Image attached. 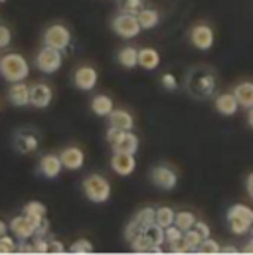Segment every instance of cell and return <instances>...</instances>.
I'll list each match as a JSON object with an SVG mask.
<instances>
[{
	"label": "cell",
	"instance_id": "cell-27",
	"mask_svg": "<svg viewBox=\"0 0 253 255\" xmlns=\"http://www.w3.org/2000/svg\"><path fill=\"white\" fill-rule=\"evenodd\" d=\"M136 60H138V50L132 46H125L119 52V64L123 65L125 69H134L136 67Z\"/></svg>",
	"mask_w": 253,
	"mask_h": 255
},
{
	"label": "cell",
	"instance_id": "cell-21",
	"mask_svg": "<svg viewBox=\"0 0 253 255\" xmlns=\"http://www.w3.org/2000/svg\"><path fill=\"white\" fill-rule=\"evenodd\" d=\"M232 93H234V97L238 99L240 107H244V109H252L253 107V81L238 83Z\"/></svg>",
	"mask_w": 253,
	"mask_h": 255
},
{
	"label": "cell",
	"instance_id": "cell-2",
	"mask_svg": "<svg viewBox=\"0 0 253 255\" xmlns=\"http://www.w3.org/2000/svg\"><path fill=\"white\" fill-rule=\"evenodd\" d=\"M0 75L10 83L24 81L30 75V65L22 54L12 52V54H6L0 58Z\"/></svg>",
	"mask_w": 253,
	"mask_h": 255
},
{
	"label": "cell",
	"instance_id": "cell-42",
	"mask_svg": "<svg viewBox=\"0 0 253 255\" xmlns=\"http://www.w3.org/2000/svg\"><path fill=\"white\" fill-rule=\"evenodd\" d=\"M48 254H65V246L58 240H48Z\"/></svg>",
	"mask_w": 253,
	"mask_h": 255
},
{
	"label": "cell",
	"instance_id": "cell-18",
	"mask_svg": "<svg viewBox=\"0 0 253 255\" xmlns=\"http://www.w3.org/2000/svg\"><path fill=\"white\" fill-rule=\"evenodd\" d=\"M216 111L224 117H234L240 111V103L234 97V93H222L216 97Z\"/></svg>",
	"mask_w": 253,
	"mask_h": 255
},
{
	"label": "cell",
	"instance_id": "cell-47",
	"mask_svg": "<svg viewBox=\"0 0 253 255\" xmlns=\"http://www.w3.org/2000/svg\"><path fill=\"white\" fill-rule=\"evenodd\" d=\"M246 188H248V194H250V198L253 200V172L248 176V180H246Z\"/></svg>",
	"mask_w": 253,
	"mask_h": 255
},
{
	"label": "cell",
	"instance_id": "cell-24",
	"mask_svg": "<svg viewBox=\"0 0 253 255\" xmlns=\"http://www.w3.org/2000/svg\"><path fill=\"white\" fill-rule=\"evenodd\" d=\"M115 109V103L109 95H95L91 99V111L97 117H109V113Z\"/></svg>",
	"mask_w": 253,
	"mask_h": 255
},
{
	"label": "cell",
	"instance_id": "cell-15",
	"mask_svg": "<svg viewBox=\"0 0 253 255\" xmlns=\"http://www.w3.org/2000/svg\"><path fill=\"white\" fill-rule=\"evenodd\" d=\"M111 168L115 174L119 176H130L136 168V160L134 154H126V152H115L111 158Z\"/></svg>",
	"mask_w": 253,
	"mask_h": 255
},
{
	"label": "cell",
	"instance_id": "cell-10",
	"mask_svg": "<svg viewBox=\"0 0 253 255\" xmlns=\"http://www.w3.org/2000/svg\"><path fill=\"white\" fill-rule=\"evenodd\" d=\"M190 42H192L194 48H198L202 52H208L214 46V30L208 24H196L190 30Z\"/></svg>",
	"mask_w": 253,
	"mask_h": 255
},
{
	"label": "cell",
	"instance_id": "cell-9",
	"mask_svg": "<svg viewBox=\"0 0 253 255\" xmlns=\"http://www.w3.org/2000/svg\"><path fill=\"white\" fill-rule=\"evenodd\" d=\"M150 180H152L154 186H158V188H162V190H172V188H176V184H178V174H176L170 166L158 164V166H154V168L150 170Z\"/></svg>",
	"mask_w": 253,
	"mask_h": 255
},
{
	"label": "cell",
	"instance_id": "cell-5",
	"mask_svg": "<svg viewBox=\"0 0 253 255\" xmlns=\"http://www.w3.org/2000/svg\"><path fill=\"white\" fill-rule=\"evenodd\" d=\"M113 26V32L123 38V40H130V38H136L140 34V26H138V20L134 14H128V12H121L119 16L113 18L111 22Z\"/></svg>",
	"mask_w": 253,
	"mask_h": 255
},
{
	"label": "cell",
	"instance_id": "cell-22",
	"mask_svg": "<svg viewBox=\"0 0 253 255\" xmlns=\"http://www.w3.org/2000/svg\"><path fill=\"white\" fill-rule=\"evenodd\" d=\"M136 65H140L146 71H154L160 65V54L154 48H142V50H138Z\"/></svg>",
	"mask_w": 253,
	"mask_h": 255
},
{
	"label": "cell",
	"instance_id": "cell-54",
	"mask_svg": "<svg viewBox=\"0 0 253 255\" xmlns=\"http://www.w3.org/2000/svg\"><path fill=\"white\" fill-rule=\"evenodd\" d=\"M0 111H2V109H0Z\"/></svg>",
	"mask_w": 253,
	"mask_h": 255
},
{
	"label": "cell",
	"instance_id": "cell-39",
	"mask_svg": "<svg viewBox=\"0 0 253 255\" xmlns=\"http://www.w3.org/2000/svg\"><path fill=\"white\" fill-rule=\"evenodd\" d=\"M168 250H170V254H190L188 246H186V242H184V238H180V240H176V242H170L168 244Z\"/></svg>",
	"mask_w": 253,
	"mask_h": 255
},
{
	"label": "cell",
	"instance_id": "cell-28",
	"mask_svg": "<svg viewBox=\"0 0 253 255\" xmlns=\"http://www.w3.org/2000/svg\"><path fill=\"white\" fill-rule=\"evenodd\" d=\"M46 206L42 204V202H38V200H32V202H28L26 206H24V214L28 216V218H32L36 224L42 220V218H46Z\"/></svg>",
	"mask_w": 253,
	"mask_h": 255
},
{
	"label": "cell",
	"instance_id": "cell-44",
	"mask_svg": "<svg viewBox=\"0 0 253 255\" xmlns=\"http://www.w3.org/2000/svg\"><path fill=\"white\" fill-rule=\"evenodd\" d=\"M194 230H196L202 238H210V234H212V232H210V226L204 224V222H198V220H196V224H194Z\"/></svg>",
	"mask_w": 253,
	"mask_h": 255
},
{
	"label": "cell",
	"instance_id": "cell-4",
	"mask_svg": "<svg viewBox=\"0 0 253 255\" xmlns=\"http://www.w3.org/2000/svg\"><path fill=\"white\" fill-rule=\"evenodd\" d=\"M83 194L93 204H103L111 198V184L101 174H89L83 180Z\"/></svg>",
	"mask_w": 253,
	"mask_h": 255
},
{
	"label": "cell",
	"instance_id": "cell-33",
	"mask_svg": "<svg viewBox=\"0 0 253 255\" xmlns=\"http://www.w3.org/2000/svg\"><path fill=\"white\" fill-rule=\"evenodd\" d=\"M69 254L83 255V254H93V244L89 240H77L69 246Z\"/></svg>",
	"mask_w": 253,
	"mask_h": 255
},
{
	"label": "cell",
	"instance_id": "cell-26",
	"mask_svg": "<svg viewBox=\"0 0 253 255\" xmlns=\"http://www.w3.org/2000/svg\"><path fill=\"white\" fill-rule=\"evenodd\" d=\"M174 216H176V212H174L172 208L162 206V208L154 210V224H158V226L164 230V228H168V226L174 224Z\"/></svg>",
	"mask_w": 253,
	"mask_h": 255
},
{
	"label": "cell",
	"instance_id": "cell-3",
	"mask_svg": "<svg viewBox=\"0 0 253 255\" xmlns=\"http://www.w3.org/2000/svg\"><path fill=\"white\" fill-rule=\"evenodd\" d=\"M228 224H230L232 234H236V236L250 234V228L253 224V210L250 206H244V204L232 206L228 212Z\"/></svg>",
	"mask_w": 253,
	"mask_h": 255
},
{
	"label": "cell",
	"instance_id": "cell-20",
	"mask_svg": "<svg viewBox=\"0 0 253 255\" xmlns=\"http://www.w3.org/2000/svg\"><path fill=\"white\" fill-rule=\"evenodd\" d=\"M107 119H109V127H117L121 130H132L134 128V119L125 109H113Z\"/></svg>",
	"mask_w": 253,
	"mask_h": 255
},
{
	"label": "cell",
	"instance_id": "cell-25",
	"mask_svg": "<svg viewBox=\"0 0 253 255\" xmlns=\"http://www.w3.org/2000/svg\"><path fill=\"white\" fill-rule=\"evenodd\" d=\"M132 224L136 226L138 232H144L148 226L154 224V208H142V210L132 218Z\"/></svg>",
	"mask_w": 253,
	"mask_h": 255
},
{
	"label": "cell",
	"instance_id": "cell-43",
	"mask_svg": "<svg viewBox=\"0 0 253 255\" xmlns=\"http://www.w3.org/2000/svg\"><path fill=\"white\" fill-rule=\"evenodd\" d=\"M16 254L30 255V254H36V252H34V246H32V244H28V240H22V242H18V244H16Z\"/></svg>",
	"mask_w": 253,
	"mask_h": 255
},
{
	"label": "cell",
	"instance_id": "cell-45",
	"mask_svg": "<svg viewBox=\"0 0 253 255\" xmlns=\"http://www.w3.org/2000/svg\"><path fill=\"white\" fill-rule=\"evenodd\" d=\"M121 132H123L121 128L109 127V128H107V142H111V144H113V142H115V140H117V138L121 136Z\"/></svg>",
	"mask_w": 253,
	"mask_h": 255
},
{
	"label": "cell",
	"instance_id": "cell-8",
	"mask_svg": "<svg viewBox=\"0 0 253 255\" xmlns=\"http://www.w3.org/2000/svg\"><path fill=\"white\" fill-rule=\"evenodd\" d=\"M36 226H38V224H36L32 218H28L26 214H22V216H16V218L10 220L8 230L12 232V236H14L18 242H22V240H32V238H34Z\"/></svg>",
	"mask_w": 253,
	"mask_h": 255
},
{
	"label": "cell",
	"instance_id": "cell-16",
	"mask_svg": "<svg viewBox=\"0 0 253 255\" xmlns=\"http://www.w3.org/2000/svg\"><path fill=\"white\" fill-rule=\"evenodd\" d=\"M113 152H126V154H136L138 150V136L132 130H123L121 136L111 144Z\"/></svg>",
	"mask_w": 253,
	"mask_h": 255
},
{
	"label": "cell",
	"instance_id": "cell-35",
	"mask_svg": "<svg viewBox=\"0 0 253 255\" xmlns=\"http://www.w3.org/2000/svg\"><path fill=\"white\" fill-rule=\"evenodd\" d=\"M4 254H16V242L14 238H8V234L0 238V255Z\"/></svg>",
	"mask_w": 253,
	"mask_h": 255
},
{
	"label": "cell",
	"instance_id": "cell-46",
	"mask_svg": "<svg viewBox=\"0 0 253 255\" xmlns=\"http://www.w3.org/2000/svg\"><path fill=\"white\" fill-rule=\"evenodd\" d=\"M220 254H226V255H238V254H240V250H238L236 246H224V248H220Z\"/></svg>",
	"mask_w": 253,
	"mask_h": 255
},
{
	"label": "cell",
	"instance_id": "cell-14",
	"mask_svg": "<svg viewBox=\"0 0 253 255\" xmlns=\"http://www.w3.org/2000/svg\"><path fill=\"white\" fill-rule=\"evenodd\" d=\"M58 156L62 160V166L67 170H79L85 164V152L79 146H65Z\"/></svg>",
	"mask_w": 253,
	"mask_h": 255
},
{
	"label": "cell",
	"instance_id": "cell-13",
	"mask_svg": "<svg viewBox=\"0 0 253 255\" xmlns=\"http://www.w3.org/2000/svg\"><path fill=\"white\" fill-rule=\"evenodd\" d=\"M52 99H54V91L48 83H34L30 87V105H34L36 109L50 107Z\"/></svg>",
	"mask_w": 253,
	"mask_h": 255
},
{
	"label": "cell",
	"instance_id": "cell-48",
	"mask_svg": "<svg viewBox=\"0 0 253 255\" xmlns=\"http://www.w3.org/2000/svg\"><path fill=\"white\" fill-rule=\"evenodd\" d=\"M242 252H244V254L253 255V238L250 240V242H248V244H246V246H244V250H242Z\"/></svg>",
	"mask_w": 253,
	"mask_h": 255
},
{
	"label": "cell",
	"instance_id": "cell-1",
	"mask_svg": "<svg viewBox=\"0 0 253 255\" xmlns=\"http://www.w3.org/2000/svg\"><path fill=\"white\" fill-rule=\"evenodd\" d=\"M186 89L196 99H208L216 91V75L208 67H196L186 77Z\"/></svg>",
	"mask_w": 253,
	"mask_h": 255
},
{
	"label": "cell",
	"instance_id": "cell-29",
	"mask_svg": "<svg viewBox=\"0 0 253 255\" xmlns=\"http://www.w3.org/2000/svg\"><path fill=\"white\" fill-rule=\"evenodd\" d=\"M196 220H198V218L194 216V212L182 210V212H176V216H174V226H178L182 232H186V230H192V228H194Z\"/></svg>",
	"mask_w": 253,
	"mask_h": 255
},
{
	"label": "cell",
	"instance_id": "cell-12",
	"mask_svg": "<svg viewBox=\"0 0 253 255\" xmlns=\"http://www.w3.org/2000/svg\"><path fill=\"white\" fill-rule=\"evenodd\" d=\"M38 146H40V136H38L34 130L22 128V130H18V132L14 134V148H16L18 152H22V154H32V152L38 150Z\"/></svg>",
	"mask_w": 253,
	"mask_h": 255
},
{
	"label": "cell",
	"instance_id": "cell-17",
	"mask_svg": "<svg viewBox=\"0 0 253 255\" xmlns=\"http://www.w3.org/2000/svg\"><path fill=\"white\" fill-rule=\"evenodd\" d=\"M8 99L14 107H26L30 105V87L24 81H14L8 89Z\"/></svg>",
	"mask_w": 253,
	"mask_h": 255
},
{
	"label": "cell",
	"instance_id": "cell-34",
	"mask_svg": "<svg viewBox=\"0 0 253 255\" xmlns=\"http://www.w3.org/2000/svg\"><path fill=\"white\" fill-rule=\"evenodd\" d=\"M182 238H184V242H186V246H188L190 252H196V248H198V246L202 244V240H204L194 228H192V230H186V232L182 234Z\"/></svg>",
	"mask_w": 253,
	"mask_h": 255
},
{
	"label": "cell",
	"instance_id": "cell-6",
	"mask_svg": "<svg viewBox=\"0 0 253 255\" xmlns=\"http://www.w3.org/2000/svg\"><path fill=\"white\" fill-rule=\"evenodd\" d=\"M44 44L56 50H67V46L71 44V32L65 24H52L46 32H44Z\"/></svg>",
	"mask_w": 253,
	"mask_h": 255
},
{
	"label": "cell",
	"instance_id": "cell-52",
	"mask_svg": "<svg viewBox=\"0 0 253 255\" xmlns=\"http://www.w3.org/2000/svg\"><path fill=\"white\" fill-rule=\"evenodd\" d=\"M250 234H252V238H253V224H252V228H250Z\"/></svg>",
	"mask_w": 253,
	"mask_h": 255
},
{
	"label": "cell",
	"instance_id": "cell-49",
	"mask_svg": "<svg viewBox=\"0 0 253 255\" xmlns=\"http://www.w3.org/2000/svg\"><path fill=\"white\" fill-rule=\"evenodd\" d=\"M148 254H152V255H160V254H164V252H162V246H150V250H148Z\"/></svg>",
	"mask_w": 253,
	"mask_h": 255
},
{
	"label": "cell",
	"instance_id": "cell-23",
	"mask_svg": "<svg viewBox=\"0 0 253 255\" xmlns=\"http://www.w3.org/2000/svg\"><path fill=\"white\" fill-rule=\"evenodd\" d=\"M134 16H136V20H138L140 30H152V28H156L158 22H160L158 10H152V8H142V10H138Z\"/></svg>",
	"mask_w": 253,
	"mask_h": 255
},
{
	"label": "cell",
	"instance_id": "cell-40",
	"mask_svg": "<svg viewBox=\"0 0 253 255\" xmlns=\"http://www.w3.org/2000/svg\"><path fill=\"white\" fill-rule=\"evenodd\" d=\"M34 252L36 254H48V240L46 238H40V236H34Z\"/></svg>",
	"mask_w": 253,
	"mask_h": 255
},
{
	"label": "cell",
	"instance_id": "cell-32",
	"mask_svg": "<svg viewBox=\"0 0 253 255\" xmlns=\"http://www.w3.org/2000/svg\"><path fill=\"white\" fill-rule=\"evenodd\" d=\"M220 244L216 242V240H212V238H204L202 240V244L196 248V254H202V255H218L220 254Z\"/></svg>",
	"mask_w": 253,
	"mask_h": 255
},
{
	"label": "cell",
	"instance_id": "cell-38",
	"mask_svg": "<svg viewBox=\"0 0 253 255\" xmlns=\"http://www.w3.org/2000/svg\"><path fill=\"white\" fill-rule=\"evenodd\" d=\"M160 83H162V87H164L166 91H176V89H178V79H176L174 73H164V75L160 77Z\"/></svg>",
	"mask_w": 253,
	"mask_h": 255
},
{
	"label": "cell",
	"instance_id": "cell-30",
	"mask_svg": "<svg viewBox=\"0 0 253 255\" xmlns=\"http://www.w3.org/2000/svg\"><path fill=\"white\" fill-rule=\"evenodd\" d=\"M150 246H152V244H150V240L146 238L144 232H140L138 236H134V238L130 240V248H132L134 254H148Z\"/></svg>",
	"mask_w": 253,
	"mask_h": 255
},
{
	"label": "cell",
	"instance_id": "cell-37",
	"mask_svg": "<svg viewBox=\"0 0 253 255\" xmlns=\"http://www.w3.org/2000/svg\"><path fill=\"white\" fill-rule=\"evenodd\" d=\"M182 234H184V232H182L178 226H174V224H172V226L164 228V242H166V244L176 242V240H180V238H182Z\"/></svg>",
	"mask_w": 253,
	"mask_h": 255
},
{
	"label": "cell",
	"instance_id": "cell-53",
	"mask_svg": "<svg viewBox=\"0 0 253 255\" xmlns=\"http://www.w3.org/2000/svg\"><path fill=\"white\" fill-rule=\"evenodd\" d=\"M0 2H6V0H0Z\"/></svg>",
	"mask_w": 253,
	"mask_h": 255
},
{
	"label": "cell",
	"instance_id": "cell-51",
	"mask_svg": "<svg viewBox=\"0 0 253 255\" xmlns=\"http://www.w3.org/2000/svg\"><path fill=\"white\" fill-rule=\"evenodd\" d=\"M248 125L253 128V107L252 109H248Z\"/></svg>",
	"mask_w": 253,
	"mask_h": 255
},
{
	"label": "cell",
	"instance_id": "cell-7",
	"mask_svg": "<svg viewBox=\"0 0 253 255\" xmlns=\"http://www.w3.org/2000/svg\"><path fill=\"white\" fill-rule=\"evenodd\" d=\"M63 64V54L62 50L50 48L46 46L44 50H40V54L36 56V67L42 73H56Z\"/></svg>",
	"mask_w": 253,
	"mask_h": 255
},
{
	"label": "cell",
	"instance_id": "cell-36",
	"mask_svg": "<svg viewBox=\"0 0 253 255\" xmlns=\"http://www.w3.org/2000/svg\"><path fill=\"white\" fill-rule=\"evenodd\" d=\"M121 8H123V12L136 14L138 10L144 8V0H123V2H121Z\"/></svg>",
	"mask_w": 253,
	"mask_h": 255
},
{
	"label": "cell",
	"instance_id": "cell-41",
	"mask_svg": "<svg viewBox=\"0 0 253 255\" xmlns=\"http://www.w3.org/2000/svg\"><path fill=\"white\" fill-rule=\"evenodd\" d=\"M10 42H12V32L0 24V48H8Z\"/></svg>",
	"mask_w": 253,
	"mask_h": 255
},
{
	"label": "cell",
	"instance_id": "cell-50",
	"mask_svg": "<svg viewBox=\"0 0 253 255\" xmlns=\"http://www.w3.org/2000/svg\"><path fill=\"white\" fill-rule=\"evenodd\" d=\"M6 234H8V224L0 220V238H2V236H6Z\"/></svg>",
	"mask_w": 253,
	"mask_h": 255
},
{
	"label": "cell",
	"instance_id": "cell-19",
	"mask_svg": "<svg viewBox=\"0 0 253 255\" xmlns=\"http://www.w3.org/2000/svg\"><path fill=\"white\" fill-rule=\"evenodd\" d=\"M63 166L58 154H44L40 160V172L46 178H58L62 174Z\"/></svg>",
	"mask_w": 253,
	"mask_h": 255
},
{
	"label": "cell",
	"instance_id": "cell-31",
	"mask_svg": "<svg viewBox=\"0 0 253 255\" xmlns=\"http://www.w3.org/2000/svg\"><path fill=\"white\" fill-rule=\"evenodd\" d=\"M144 234H146V238L150 240L152 246H164V244H166V242H164V230H162L158 224L148 226V228L144 230Z\"/></svg>",
	"mask_w": 253,
	"mask_h": 255
},
{
	"label": "cell",
	"instance_id": "cell-11",
	"mask_svg": "<svg viewBox=\"0 0 253 255\" xmlns=\"http://www.w3.org/2000/svg\"><path fill=\"white\" fill-rule=\"evenodd\" d=\"M97 81H99V73H97V69H95L93 65H81V67H77L75 73H73V83H75V87L81 89V91H91V89H95Z\"/></svg>",
	"mask_w": 253,
	"mask_h": 255
}]
</instances>
